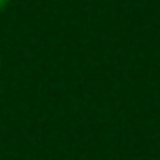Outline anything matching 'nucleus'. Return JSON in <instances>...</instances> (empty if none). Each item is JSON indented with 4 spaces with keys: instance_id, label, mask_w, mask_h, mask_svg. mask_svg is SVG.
Here are the masks:
<instances>
[{
    "instance_id": "nucleus-1",
    "label": "nucleus",
    "mask_w": 160,
    "mask_h": 160,
    "mask_svg": "<svg viewBox=\"0 0 160 160\" xmlns=\"http://www.w3.org/2000/svg\"><path fill=\"white\" fill-rule=\"evenodd\" d=\"M9 2H11V0H0V13H2V11L9 7Z\"/></svg>"
}]
</instances>
